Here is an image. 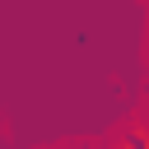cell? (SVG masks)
Returning a JSON list of instances; mask_svg holds the SVG:
<instances>
[{"label":"cell","instance_id":"cell-1","mask_svg":"<svg viewBox=\"0 0 149 149\" xmlns=\"http://www.w3.org/2000/svg\"><path fill=\"white\" fill-rule=\"evenodd\" d=\"M112 149H149V121H144V126H130Z\"/></svg>","mask_w":149,"mask_h":149}]
</instances>
